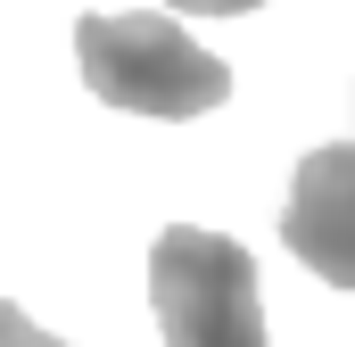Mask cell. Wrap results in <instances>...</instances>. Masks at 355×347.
Here are the masks:
<instances>
[{
    "label": "cell",
    "mask_w": 355,
    "mask_h": 347,
    "mask_svg": "<svg viewBox=\"0 0 355 347\" xmlns=\"http://www.w3.org/2000/svg\"><path fill=\"white\" fill-rule=\"evenodd\" d=\"M75 67L83 83L124 108V116H207L232 99V67L207 58L174 17H149V8H124V17H83L75 25Z\"/></svg>",
    "instance_id": "cell-1"
},
{
    "label": "cell",
    "mask_w": 355,
    "mask_h": 347,
    "mask_svg": "<svg viewBox=\"0 0 355 347\" xmlns=\"http://www.w3.org/2000/svg\"><path fill=\"white\" fill-rule=\"evenodd\" d=\"M149 314L166 347H272L257 306V257L223 232L174 223L149 248Z\"/></svg>",
    "instance_id": "cell-2"
},
{
    "label": "cell",
    "mask_w": 355,
    "mask_h": 347,
    "mask_svg": "<svg viewBox=\"0 0 355 347\" xmlns=\"http://www.w3.org/2000/svg\"><path fill=\"white\" fill-rule=\"evenodd\" d=\"M281 240H289V257L306 273L355 289V133L314 149V158H297L289 198H281Z\"/></svg>",
    "instance_id": "cell-3"
},
{
    "label": "cell",
    "mask_w": 355,
    "mask_h": 347,
    "mask_svg": "<svg viewBox=\"0 0 355 347\" xmlns=\"http://www.w3.org/2000/svg\"><path fill=\"white\" fill-rule=\"evenodd\" d=\"M0 347H67V339H50L25 306H8V298H0Z\"/></svg>",
    "instance_id": "cell-4"
},
{
    "label": "cell",
    "mask_w": 355,
    "mask_h": 347,
    "mask_svg": "<svg viewBox=\"0 0 355 347\" xmlns=\"http://www.w3.org/2000/svg\"><path fill=\"white\" fill-rule=\"evenodd\" d=\"M182 17H248V8H265V0H166Z\"/></svg>",
    "instance_id": "cell-5"
}]
</instances>
